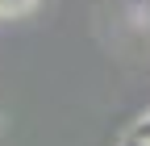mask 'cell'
Instances as JSON below:
<instances>
[{"label": "cell", "instance_id": "6da1fadb", "mask_svg": "<svg viewBox=\"0 0 150 146\" xmlns=\"http://www.w3.org/2000/svg\"><path fill=\"white\" fill-rule=\"evenodd\" d=\"M33 0H0V13H25Z\"/></svg>", "mask_w": 150, "mask_h": 146}, {"label": "cell", "instance_id": "7a4b0ae2", "mask_svg": "<svg viewBox=\"0 0 150 146\" xmlns=\"http://www.w3.org/2000/svg\"><path fill=\"white\" fill-rule=\"evenodd\" d=\"M129 138H138V142H150V117H142V121H138V130L129 134Z\"/></svg>", "mask_w": 150, "mask_h": 146}, {"label": "cell", "instance_id": "3957f363", "mask_svg": "<svg viewBox=\"0 0 150 146\" xmlns=\"http://www.w3.org/2000/svg\"><path fill=\"white\" fill-rule=\"evenodd\" d=\"M125 146H150V142H138V138H125Z\"/></svg>", "mask_w": 150, "mask_h": 146}]
</instances>
